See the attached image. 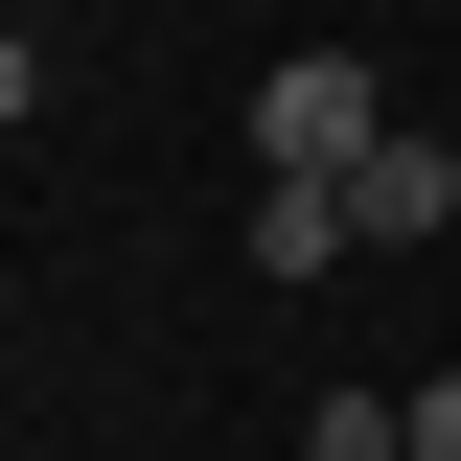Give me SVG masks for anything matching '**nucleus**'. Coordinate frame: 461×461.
Instances as JSON below:
<instances>
[{
    "instance_id": "nucleus-1",
    "label": "nucleus",
    "mask_w": 461,
    "mask_h": 461,
    "mask_svg": "<svg viewBox=\"0 0 461 461\" xmlns=\"http://www.w3.org/2000/svg\"><path fill=\"white\" fill-rule=\"evenodd\" d=\"M369 139H393L369 47H277V69H254V185H346Z\"/></svg>"
},
{
    "instance_id": "nucleus-2",
    "label": "nucleus",
    "mask_w": 461,
    "mask_h": 461,
    "mask_svg": "<svg viewBox=\"0 0 461 461\" xmlns=\"http://www.w3.org/2000/svg\"><path fill=\"white\" fill-rule=\"evenodd\" d=\"M346 230H369V254H415V230H461V162L415 139V115L369 139V162H346Z\"/></svg>"
},
{
    "instance_id": "nucleus-3",
    "label": "nucleus",
    "mask_w": 461,
    "mask_h": 461,
    "mask_svg": "<svg viewBox=\"0 0 461 461\" xmlns=\"http://www.w3.org/2000/svg\"><path fill=\"white\" fill-rule=\"evenodd\" d=\"M230 254H254V277H323V254H369V230H346V185H254Z\"/></svg>"
},
{
    "instance_id": "nucleus-4",
    "label": "nucleus",
    "mask_w": 461,
    "mask_h": 461,
    "mask_svg": "<svg viewBox=\"0 0 461 461\" xmlns=\"http://www.w3.org/2000/svg\"><path fill=\"white\" fill-rule=\"evenodd\" d=\"M300 461H415V393H323V415H300Z\"/></svg>"
},
{
    "instance_id": "nucleus-5",
    "label": "nucleus",
    "mask_w": 461,
    "mask_h": 461,
    "mask_svg": "<svg viewBox=\"0 0 461 461\" xmlns=\"http://www.w3.org/2000/svg\"><path fill=\"white\" fill-rule=\"evenodd\" d=\"M415 461H461V369H438V393H415Z\"/></svg>"
}]
</instances>
